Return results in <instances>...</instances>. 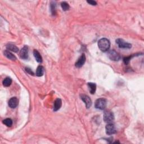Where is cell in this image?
Returning <instances> with one entry per match:
<instances>
[{
  "label": "cell",
  "mask_w": 144,
  "mask_h": 144,
  "mask_svg": "<svg viewBox=\"0 0 144 144\" xmlns=\"http://www.w3.org/2000/svg\"><path fill=\"white\" fill-rule=\"evenodd\" d=\"M85 61H86V56L84 54H83L82 55L79 57V59H78V60H77V61L75 62V66L78 68H80L85 64Z\"/></svg>",
  "instance_id": "cell-9"
},
{
  "label": "cell",
  "mask_w": 144,
  "mask_h": 144,
  "mask_svg": "<svg viewBox=\"0 0 144 144\" xmlns=\"http://www.w3.org/2000/svg\"><path fill=\"white\" fill-rule=\"evenodd\" d=\"M116 43L118 45L119 48L121 49H131L132 47V44L124 41L123 39L118 38L116 40Z\"/></svg>",
  "instance_id": "cell-4"
},
{
  "label": "cell",
  "mask_w": 144,
  "mask_h": 144,
  "mask_svg": "<svg viewBox=\"0 0 144 144\" xmlns=\"http://www.w3.org/2000/svg\"><path fill=\"white\" fill-rule=\"evenodd\" d=\"M18 103H19L18 99L16 97H13L9 100L8 104L10 108H11V109H15L18 105Z\"/></svg>",
  "instance_id": "cell-10"
},
{
  "label": "cell",
  "mask_w": 144,
  "mask_h": 144,
  "mask_svg": "<svg viewBox=\"0 0 144 144\" xmlns=\"http://www.w3.org/2000/svg\"><path fill=\"white\" fill-rule=\"evenodd\" d=\"M25 70H26V72H27L28 73H29V74H30V75H34V73L29 68H26Z\"/></svg>",
  "instance_id": "cell-22"
},
{
  "label": "cell",
  "mask_w": 144,
  "mask_h": 144,
  "mask_svg": "<svg viewBox=\"0 0 144 144\" xmlns=\"http://www.w3.org/2000/svg\"><path fill=\"white\" fill-rule=\"evenodd\" d=\"M61 6L62 10H64V11H68V10L70 8V6L69 4H68L67 2H62V3L61 4Z\"/></svg>",
  "instance_id": "cell-19"
},
{
  "label": "cell",
  "mask_w": 144,
  "mask_h": 144,
  "mask_svg": "<svg viewBox=\"0 0 144 144\" xmlns=\"http://www.w3.org/2000/svg\"><path fill=\"white\" fill-rule=\"evenodd\" d=\"M3 123L6 125L7 127H10L12 126V120L10 118H7L3 120Z\"/></svg>",
  "instance_id": "cell-18"
},
{
  "label": "cell",
  "mask_w": 144,
  "mask_h": 144,
  "mask_svg": "<svg viewBox=\"0 0 144 144\" xmlns=\"http://www.w3.org/2000/svg\"><path fill=\"white\" fill-rule=\"evenodd\" d=\"M132 57H133V56H129L128 57H124V59H123V61L124 62V64H128V63H129L130 61L131 60V59Z\"/></svg>",
  "instance_id": "cell-21"
},
{
  "label": "cell",
  "mask_w": 144,
  "mask_h": 144,
  "mask_svg": "<svg viewBox=\"0 0 144 144\" xmlns=\"http://www.w3.org/2000/svg\"><path fill=\"white\" fill-rule=\"evenodd\" d=\"M98 46L99 49L103 52L108 51L110 47V42L109 40L105 38H103L100 39L98 41Z\"/></svg>",
  "instance_id": "cell-1"
},
{
  "label": "cell",
  "mask_w": 144,
  "mask_h": 144,
  "mask_svg": "<svg viewBox=\"0 0 144 144\" xmlns=\"http://www.w3.org/2000/svg\"><path fill=\"white\" fill-rule=\"evenodd\" d=\"M51 11L53 15L56 14V4L54 2H52L51 4Z\"/></svg>",
  "instance_id": "cell-20"
},
{
  "label": "cell",
  "mask_w": 144,
  "mask_h": 144,
  "mask_svg": "<svg viewBox=\"0 0 144 144\" xmlns=\"http://www.w3.org/2000/svg\"><path fill=\"white\" fill-rule=\"evenodd\" d=\"M87 3L89 4H90L91 5H93V6H96L97 5V2L95 1H92V0H90V1H87Z\"/></svg>",
  "instance_id": "cell-23"
},
{
  "label": "cell",
  "mask_w": 144,
  "mask_h": 144,
  "mask_svg": "<svg viewBox=\"0 0 144 144\" xmlns=\"http://www.w3.org/2000/svg\"><path fill=\"white\" fill-rule=\"evenodd\" d=\"M44 74V68L41 65H39V66L37 68L36 75L37 77H42Z\"/></svg>",
  "instance_id": "cell-16"
},
{
  "label": "cell",
  "mask_w": 144,
  "mask_h": 144,
  "mask_svg": "<svg viewBox=\"0 0 144 144\" xmlns=\"http://www.w3.org/2000/svg\"><path fill=\"white\" fill-rule=\"evenodd\" d=\"M62 105V101L60 99H56L54 104V111H56L60 109Z\"/></svg>",
  "instance_id": "cell-11"
},
{
  "label": "cell",
  "mask_w": 144,
  "mask_h": 144,
  "mask_svg": "<svg viewBox=\"0 0 144 144\" xmlns=\"http://www.w3.org/2000/svg\"><path fill=\"white\" fill-rule=\"evenodd\" d=\"M108 56L109 58L113 61H117L120 59V55L114 50L109 51L108 53Z\"/></svg>",
  "instance_id": "cell-5"
},
{
  "label": "cell",
  "mask_w": 144,
  "mask_h": 144,
  "mask_svg": "<svg viewBox=\"0 0 144 144\" xmlns=\"http://www.w3.org/2000/svg\"><path fill=\"white\" fill-rule=\"evenodd\" d=\"M33 55L35 57L36 60L38 62H42V56L41 55V54H40L37 50H35L33 51Z\"/></svg>",
  "instance_id": "cell-14"
},
{
  "label": "cell",
  "mask_w": 144,
  "mask_h": 144,
  "mask_svg": "<svg viewBox=\"0 0 144 144\" xmlns=\"http://www.w3.org/2000/svg\"><path fill=\"white\" fill-rule=\"evenodd\" d=\"M81 99L85 103L86 108L87 109L90 108L92 105V101H91L90 97L87 95H85V94H82L81 95Z\"/></svg>",
  "instance_id": "cell-7"
},
{
  "label": "cell",
  "mask_w": 144,
  "mask_h": 144,
  "mask_svg": "<svg viewBox=\"0 0 144 144\" xmlns=\"http://www.w3.org/2000/svg\"><path fill=\"white\" fill-rule=\"evenodd\" d=\"M107 101L105 99L100 98L97 99L95 103V107L98 109L104 110L106 108Z\"/></svg>",
  "instance_id": "cell-3"
},
{
  "label": "cell",
  "mask_w": 144,
  "mask_h": 144,
  "mask_svg": "<svg viewBox=\"0 0 144 144\" xmlns=\"http://www.w3.org/2000/svg\"><path fill=\"white\" fill-rule=\"evenodd\" d=\"M6 49L8 51H11L14 52H18L19 51V48L17 46L14 45L13 44H7L6 45Z\"/></svg>",
  "instance_id": "cell-13"
},
{
  "label": "cell",
  "mask_w": 144,
  "mask_h": 144,
  "mask_svg": "<svg viewBox=\"0 0 144 144\" xmlns=\"http://www.w3.org/2000/svg\"><path fill=\"white\" fill-rule=\"evenodd\" d=\"M4 55L6 56L7 59H9L11 60H12V61H15L17 60V57H15V56L14 55H13L12 53L10 52V51L8 50H5L4 52Z\"/></svg>",
  "instance_id": "cell-12"
},
{
  "label": "cell",
  "mask_w": 144,
  "mask_h": 144,
  "mask_svg": "<svg viewBox=\"0 0 144 144\" xmlns=\"http://www.w3.org/2000/svg\"><path fill=\"white\" fill-rule=\"evenodd\" d=\"M3 85L5 87H9L12 83V79L9 77H7L3 81Z\"/></svg>",
  "instance_id": "cell-17"
},
{
  "label": "cell",
  "mask_w": 144,
  "mask_h": 144,
  "mask_svg": "<svg viewBox=\"0 0 144 144\" xmlns=\"http://www.w3.org/2000/svg\"><path fill=\"white\" fill-rule=\"evenodd\" d=\"M106 133L108 135H111L115 134L116 133V128L115 127V125L111 123H109L106 125L105 127Z\"/></svg>",
  "instance_id": "cell-6"
},
{
  "label": "cell",
  "mask_w": 144,
  "mask_h": 144,
  "mask_svg": "<svg viewBox=\"0 0 144 144\" xmlns=\"http://www.w3.org/2000/svg\"><path fill=\"white\" fill-rule=\"evenodd\" d=\"M103 119L105 123H111L114 119L113 113L109 110H106L104 113Z\"/></svg>",
  "instance_id": "cell-2"
},
{
  "label": "cell",
  "mask_w": 144,
  "mask_h": 144,
  "mask_svg": "<svg viewBox=\"0 0 144 144\" xmlns=\"http://www.w3.org/2000/svg\"><path fill=\"white\" fill-rule=\"evenodd\" d=\"M20 57L22 59L26 60L28 58V47L27 46L23 47L19 54Z\"/></svg>",
  "instance_id": "cell-8"
},
{
  "label": "cell",
  "mask_w": 144,
  "mask_h": 144,
  "mask_svg": "<svg viewBox=\"0 0 144 144\" xmlns=\"http://www.w3.org/2000/svg\"><path fill=\"white\" fill-rule=\"evenodd\" d=\"M88 86L89 89H90V92L91 94H94L96 92V85L95 84V83H92V82H89L88 83Z\"/></svg>",
  "instance_id": "cell-15"
}]
</instances>
